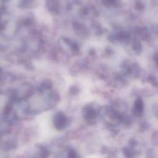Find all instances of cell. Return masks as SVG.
<instances>
[{"mask_svg": "<svg viewBox=\"0 0 158 158\" xmlns=\"http://www.w3.org/2000/svg\"><path fill=\"white\" fill-rule=\"evenodd\" d=\"M66 123L65 117L63 114H59L56 115L55 125L58 129H62L64 127H65Z\"/></svg>", "mask_w": 158, "mask_h": 158, "instance_id": "1", "label": "cell"}]
</instances>
